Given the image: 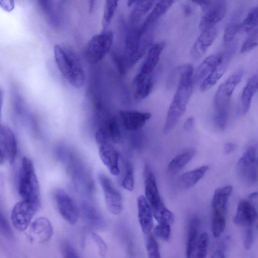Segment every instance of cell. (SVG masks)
Segmentation results:
<instances>
[{
	"instance_id": "6da1fadb",
	"label": "cell",
	"mask_w": 258,
	"mask_h": 258,
	"mask_svg": "<svg viewBox=\"0 0 258 258\" xmlns=\"http://www.w3.org/2000/svg\"><path fill=\"white\" fill-rule=\"evenodd\" d=\"M179 81L173 99L167 110L163 133L168 134L176 126L186 110L193 89L194 68L190 64L177 70Z\"/></svg>"
},
{
	"instance_id": "7a4b0ae2",
	"label": "cell",
	"mask_w": 258,
	"mask_h": 258,
	"mask_svg": "<svg viewBox=\"0 0 258 258\" xmlns=\"http://www.w3.org/2000/svg\"><path fill=\"white\" fill-rule=\"evenodd\" d=\"M56 64L63 78L75 88H82L85 82L86 75L77 55L71 48L61 45L54 47Z\"/></svg>"
},
{
	"instance_id": "3957f363",
	"label": "cell",
	"mask_w": 258,
	"mask_h": 258,
	"mask_svg": "<svg viewBox=\"0 0 258 258\" xmlns=\"http://www.w3.org/2000/svg\"><path fill=\"white\" fill-rule=\"evenodd\" d=\"M56 155L58 160L66 167L76 186L84 192H91L93 189V183L90 174L81 161L62 148L57 149Z\"/></svg>"
},
{
	"instance_id": "277c9868",
	"label": "cell",
	"mask_w": 258,
	"mask_h": 258,
	"mask_svg": "<svg viewBox=\"0 0 258 258\" xmlns=\"http://www.w3.org/2000/svg\"><path fill=\"white\" fill-rule=\"evenodd\" d=\"M18 190L22 200L41 206L39 182L32 161L22 159L18 179Z\"/></svg>"
},
{
	"instance_id": "5b68a950",
	"label": "cell",
	"mask_w": 258,
	"mask_h": 258,
	"mask_svg": "<svg viewBox=\"0 0 258 258\" xmlns=\"http://www.w3.org/2000/svg\"><path fill=\"white\" fill-rule=\"evenodd\" d=\"M114 35L110 30H103L94 35L87 43L84 54L91 63H97L110 51L113 45Z\"/></svg>"
},
{
	"instance_id": "8992f818",
	"label": "cell",
	"mask_w": 258,
	"mask_h": 258,
	"mask_svg": "<svg viewBox=\"0 0 258 258\" xmlns=\"http://www.w3.org/2000/svg\"><path fill=\"white\" fill-rule=\"evenodd\" d=\"M243 74L242 70H237L219 86L214 97L215 112L229 113L231 97Z\"/></svg>"
},
{
	"instance_id": "52a82bcc",
	"label": "cell",
	"mask_w": 258,
	"mask_h": 258,
	"mask_svg": "<svg viewBox=\"0 0 258 258\" xmlns=\"http://www.w3.org/2000/svg\"><path fill=\"white\" fill-rule=\"evenodd\" d=\"M257 150L255 146L249 147L237 164L238 176L245 184L253 185L257 181Z\"/></svg>"
},
{
	"instance_id": "ba28073f",
	"label": "cell",
	"mask_w": 258,
	"mask_h": 258,
	"mask_svg": "<svg viewBox=\"0 0 258 258\" xmlns=\"http://www.w3.org/2000/svg\"><path fill=\"white\" fill-rule=\"evenodd\" d=\"M40 207L36 204L24 200L16 203L11 213V219L15 228L20 232L25 230Z\"/></svg>"
},
{
	"instance_id": "9c48e42d",
	"label": "cell",
	"mask_w": 258,
	"mask_h": 258,
	"mask_svg": "<svg viewBox=\"0 0 258 258\" xmlns=\"http://www.w3.org/2000/svg\"><path fill=\"white\" fill-rule=\"evenodd\" d=\"M53 198L61 217L70 224H75L78 219V208L70 196L62 189H57Z\"/></svg>"
},
{
	"instance_id": "30bf717a",
	"label": "cell",
	"mask_w": 258,
	"mask_h": 258,
	"mask_svg": "<svg viewBox=\"0 0 258 258\" xmlns=\"http://www.w3.org/2000/svg\"><path fill=\"white\" fill-rule=\"evenodd\" d=\"M98 179L104 193L107 209L114 215L120 214L122 209L120 194L114 187L110 179L104 174H99Z\"/></svg>"
},
{
	"instance_id": "8fae6325",
	"label": "cell",
	"mask_w": 258,
	"mask_h": 258,
	"mask_svg": "<svg viewBox=\"0 0 258 258\" xmlns=\"http://www.w3.org/2000/svg\"><path fill=\"white\" fill-rule=\"evenodd\" d=\"M202 17L200 28L201 31L214 27L224 18L227 11L225 0H216L205 10Z\"/></svg>"
},
{
	"instance_id": "7c38bea8",
	"label": "cell",
	"mask_w": 258,
	"mask_h": 258,
	"mask_svg": "<svg viewBox=\"0 0 258 258\" xmlns=\"http://www.w3.org/2000/svg\"><path fill=\"white\" fill-rule=\"evenodd\" d=\"M28 234L30 241L44 243L51 239L53 234V229L47 218L41 217L36 218L30 224Z\"/></svg>"
},
{
	"instance_id": "4fadbf2b",
	"label": "cell",
	"mask_w": 258,
	"mask_h": 258,
	"mask_svg": "<svg viewBox=\"0 0 258 258\" xmlns=\"http://www.w3.org/2000/svg\"><path fill=\"white\" fill-rule=\"evenodd\" d=\"M120 136L119 126L114 117H109L105 120L95 133V138L98 145L104 143H117Z\"/></svg>"
},
{
	"instance_id": "5bb4252c",
	"label": "cell",
	"mask_w": 258,
	"mask_h": 258,
	"mask_svg": "<svg viewBox=\"0 0 258 258\" xmlns=\"http://www.w3.org/2000/svg\"><path fill=\"white\" fill-rule=\"evenodd\" d=\"M257 219V213L254 205L248 200L240 201L236 209L234 222L239 226H252Z\"/></svg>"
},
{
	"instance_id": "9a60e30c",
	"label": "cell",
	"mask_w": 258,
	"mask_h": 258,
	"mask_svg": "<svg viewBox=\"0 0 258 258\" xmlns=\"http://www.w3.org/2000/svg\"><path fill=\"white\" fill-rule=\"evenodd\" d=\"M119 114L124 127L129 131L139 130L152 116L150 112L137 110H122Z\"/></svg>"
},
{
	"instance_id": "2e32d148",
	"label": "cell",
	"mask_w": 258,
	"mask_h": 258,
	"mask_svg": "<svg viewBox=\"0 0 258 258\" xmlns=\"http://www.w3.org/2000/svg\"><path fill=\"white\" fill-rule=\"evenodd\" d=\"M217 34V26L202 30L191 48V57L195 59L201 57L213 44Z\"/></svg>"
},
{
	"instance_id": "e0dca14e",
	"label": "cell",
	"mask_w": 258,
	"mask_h": 258,
	"mask_svg": "<svg viewBox=\"0 0 258 258\" xmlns=\"http://www.w3.org/2000/svg\"><path fill=\"white\" fill-rule=\"evenodd\" d=\"M233 52L232 48L224 51V57L221 62L201 82L200 89L202 92L207 91L212 88L223 76L228 68Z\"/></svg>"
},
{
	"instance_id": "ac0fdd59",
	"label": "cell",
	"mask_w": 258,
	"mask_h": 258,
	"mask_svg": "<svg viewBox=\"0 0 258 258\" xmlns=\"http://www.w3.org/2000/svg\"><path fill=\"white\" fill-rule=\"evenodd\" d=\"M154 80V74L144 75L138 73L132 83L134 97L137 100L146 98L152 91Z\"/></svg>"
},
{
	"instance_id": "d6986e66",
	"label": "cell",
	"mask_w": 258,
	"mask_h": 258,
	"mask_svg": "<svg viewBox=\"0 0 258 258\" xmlns=\"http://www.w3.org/2000/svg\"><path fill=\"white\" fill-rule=\"evenodd\" d=\"M99 154L102 163L107 168L110 173L117 175L120 173L118 162L119 155L117 151L109 143L99 144Z\"/></svg>"
},
{
	"instance_id": "ffe728a7",
	"label": "cell",
	"mask_w": 258,
	"mask_h": 258,
	"mask_svg": "<svg viewBox=\"0 0 258 258\" xmlns=\"http://www.w3.org/2000/svg\"><path fill=\"white\" fill-rule=\"evenodd\" d=\"M165 46L164 42H159L152 44L148 49L147 57L138 73L144 75L154 74V72L159 62Z\"/></svg>"
},
{
	"instance_id": "44dd1931",
	"label": "cell",
	"mask_w": 258,
	"mask_h": 258,
	"mask_svg": "<svg viewBox=\"0 0 258 258\" xmlns=\"http://www.w3.org/2000/svg\"><path fill=\"white\" fill-rule=\"evenodd\" d=\"M0 145L10 163L14 164L17 152L15 135L9 127L1 125Z\"/></svg>"
},
{
	"instance_id": "7402d4cb",
	"label": "cell",
	"mask_w": 258,
	"mask_h": 258,
	"mask_svg": "<svg viewBox=\"0 0 258 258\" xmlns=\"http://www.w3.org/2000/svg\"><path fill=\"white\" fill-rule=\"evenodd\" d=\"M145 175V193L146 199L151 209L156 208L161 202L158 189L156 178L148 166H146Z\"/></svg>"
},
{
	"instance_id": "603a6c76",
	"label": "cell",
	"mask_w": 258,
	"mask_h": 258,
	"mask_svg": "<svg viewBox=\"0 0 258 258\" xmlns=\"http://www.w3.org/2000/svg\"><path fill=\"white\" fill-rule=\"evenodd\" d=\"M139 221L144 234H149L153 225V215L151 207L146 198L140 196L137 199Z\"/></svg>"
},
{
	"instance_id": "cb8c5ba5",
	"label": "cell",
	"mask_w": 258,
	"mask_h": 258,
	"mask_svg": "<svg viewBox=\"0 0 258 258\" xmlns=\"http://www.w3.org/2000/svg\"><path fill=\"white\" fill-rule=\"evenodd\" d=\"M224 52L212 54L206 57L198 67L194 77L195 83L202 82L221 62Z\"/></svg>"
},
{
	"instance_id": "d4e9b609",
	"label": "cell",
	"mask_w": 258,
	"mask_h": 258,
	"mask_svg": "<svg viewBox=\"0 0 258 258\" xmlns=\"http://www.w3.org/2000/svg\"><path fill=\"white\" fill-rule=\"evenodd\" d=\"M233 190L231 185L225 186L215 190L212 200L213 214L225 216L229 196Z\"/></svg>"
},
{
	"instance_id": "484cf974",
	"label": "cell",
	"mask_w": 258,
	"mask_h": 258,
	"mask_svg": "<svg viewBox=\"0 0 258 258\" xmlns=\"http://www.w3.org/2000/svg\"><path fill=\"white\" fill-rule=\"evenodd\" d=\"M81 210L84 219L91 227L100 229L104 226L103 217L98 210L88 202H82Z\"/></svg>"
},
{
	"instance_id": "4316f807",
	"label": "cell",
	"mask_w": 258,
	"mask_h": 258,
	"mask_svg": "<svg viewBox=\"0 0 258 258\" xmlns=\"http://www.w3.org/2000/svg\"><path fill=\"white\" fill-rule=\"evenodd\" d=\"M257 75L250 77L243 89L241 96L242 112L243 114L248 111L252 98L257 90Z\"/></svg>"
},
{
	"instance_id": "83f0119b",
	"label": "cell",
	"mask_w": 258,
	"mask_h": 258,
	"mask_svg": "<svg viewBox=\"0 0 258 258\" xmlns=\"http://www.w3.org/2000/svg\"><path fill=\"white\" fill-rule=\"evenodd\" d=\"M208 168V166L203 165L184 173L179 179L180 186L185 189L192 187L204 177Z\"/></svg>"
},
{
	"instance_id": "f1b7e54d",
	"label": "cell",
	"mask_w": 258,
	"mask_h": 258,
	"mask_svg": "<svg viewBox=\"0 0 258 258\" xmlns=\"http://www.w3.org/2000/svg\"><path fill=\"white\" fill-rule=\"evenodd\" d=\"M200 221L198 217H194L190 221L187 235L186 256L190 257L195 254L196 244L198 238Z\"/></svg>"
},
{
	"instance_id": "f546056e",
	"label": "cell",
	"mask_w": 258,
	"mask_h": 258,
	"mask_svg": "<svg viewBox=\"0 0 258 258\" xmlns=\"http://www.w3.org/2000/svg\"><path fill=\"white\" fill-rule=\"evenodd\" d=\"M195 151L188 149L177 155L169 162L168 169L171 172H176L183 168L193 158Z\"/></svg>"
},
{
	"instance_id": "4dcf8cb0",
	"label": "cell",
	"mask_w": 258,
	"mask_h": 258,
	"mask_svg": "<svg viewBox=\"0 0 258 258\" xmlns=\"http://www.w3.org/2000/svg\"><path fill=\"white\" fill-rule=\"evenodd\" d=\"M258 25L257 7L252 8L243 20L239 23V32L248 33L257 29Z\"/></svg>"
},
{
	"instance_id": "1f68e13d",
	"label": "cell",
	"mask_w": 258,
	"mask_h": 258,
	"mask_svg": "<svg viewBox=\"0 0 258 258\" xmlns=\"http://www.w3.org/2000/svg\"><path fill=\"white\" fill-rule=\"evenodd\" d=\"M119 2V0H105L102 18L103 30L106 29L110 25L117 8Z\"/></svg>"
},
{
	"instance_id": "d6a6232c",
	"label": "cell",
	"mask_w": 258,
	"mask_h": 258,
	"mask_svg": "<svg viewBox=\"0 0 258 258\" xmlns=\"http://www.w3.org/2000/svg\"><path fill=\"white\" fill-rule=\"evenodd\" d=\"M153 214L158 222L172 223L174 220L173 214L168 210L162 201L155 208L151 209Z\"/></svg>"
},
{
	"instance_id": "836d02e7",
	"label": "cell",
	"mask_w": 258,
	"mask_h": 258,
	"mask_svg": "<svg viewBox=\"0 0 258 258\" xmlns=\"http://www.w3.org/2000/svg\"><path fill=\"white\" fill-rule=\"evenodd\" d=\"M178 0H159L153 10L150 13V16L158 20Z\"/></svg>"
},
{
	"instance_id": "e575fe53",
	"label": "cell",
	"mask_w": 258,
	"mask_h": 258,
	"mask_svg": "<svg viewBox=\"0 0 258 258\" xmlns=\"http://www.w3.org/2000/svg\"><path fill=\"white\" fill-rule=\"evenodd\" d=\"M209 245V236L207 232H203L198 238L195 253L196 257H206Z\"/></svg>"
},
{
	"instance_id": "d590c367",
	"label": "cell",
	"mask_w": 258,
	"mask_h": 258,
	"mask_svg": "<svg viewBox=\"0 0 258 258\" xmlns=\"http://www.w3.org/2000/svg\"><path fill=\"white\" fill-rule=\"evenodd\" d=\"M226 226L225 216L213 214L212 221V231L213 236L219 237L224 231Z\"/></svg>"
},
{
	"instance_id": "8d00e7d4",
	"label": "cell",
	"mask_w": 258,
	"mask_h": 258,
	"mask_svg": "<svg viewBox=\"0 0 258 258\" xmlns=\"http://www.w3.org/2000/svg\"><path fill=\"white\" fill-rule=\"evenodd\" d=\"M121 185L126 190L131 191L134 188V172L133 165L128 162L125 165V172Z\"/></svg>"
},
{
	"instance_id": "74e56055",
	"label": "cell",
	"mask_w": 258,
	"mask_h": 258,
	"mask_svg": "<svg viewBox=\"0 0 258 258\" xmlns=\"http://www.w3.org/2000/svg\"><path fill=\"white\" fill-rule=\"evenodd\" d=\"M148 235L146 240V248L148 256L150 258L160 257V252L158 244L152 234Z\"/></svg>"
},
{
	"instance_id": "f35d334b",
	"label": "cell",
	"mask_w": 258,
	"mask_h": 258,
	"mask_svg": "<svg viewBox=\"0 0 258 258\" xmlns=\"http://www.w3.org/2000/svg\"><path fill=\"white\" fill-rule=\"evenodd\" d=\"M247 34L248 36L242 44L240 49V52L242 53L250 51L257 45V29Z\"/></svg>"
},
{
	"instance_id": "ab89813d",
	"label": "cell",
	"mask_w": 258,
	"mask_h": 258,
	"mask_svg": "<svg viewBox=\"0 0 258 258\" xmlns=\"http://www.w3.org/2000/svg\"><path fill=\"white\" fill-rule=\"evenodd\" d=\"M154 233L158 238L168 241L171 234L170 224L165 222H158V224L154 228Z\"/></svg>"
},
{
	"instance_id": "60d3db41",
	"label": "cell",
	"mask_w": 258,
	"mask_h": 258,
	"mask_svg": "<svg viewBox=\"0 0 258 258\" xmlns=\"http://www.w3.org/2000/svg\"><path fill=\"white\" fill-rule=\"evenodd\" d=\"M239 32V23L232 22L228 24L224 29L223 41L225 43H229L235 37Z\"/></svg>"
},
{
	"instance_id": "b9f144b4",
	"label": "cell",
	"mask_w": 258,
	"mask_h": 258,
	"mask_svg": "<svg viewBox=\"0 0 258 258\" xmlns=\"http://www.w3.org/2000/svg\"><path fill=\"white\" fill-rule=\"evenodd\" d=\"M90 236L97 245L100 256L102 257H105L107 251V246L105 241L99 234L94 232H91Z\"/></svg>"
},
{
	"instance_id": "7bdbcfd3",
	"label": "cell",
	"mask_w": 258,
	"mask_h": 258,
	"mask_svg": "<svg viewBox=\"0 0 258 258\" xmlns=\"http://www.w3.org/2000/svg\"><path fill=\"white\" fill-rule=\"evenodd\" d=\"M61 251L62 256L67 258H78L80 256L69 241H65L63 242L61 246Z\"/></svg>"
},
{
	"instance_id": "ee69618b",
	"label": "cell",
	"mask_w": 258,
	"mask_h": 258,
	"mask_svg": "<svg viewBox=\"0 0 258 258\" xmlns=\"http://www.w3.org/2000/svg\"><path fill=\"white\" fill-rule=\"evenodd\" d=\"M0 232L7 238L12 239L13 234L8 222L0 208Z\"/></svg>"
},
{
	"instance_id": "f6af8a7d",
	"label": "cell",
	"mask_w": 258,
	"mask_h": 258,
	"mask_svg": "<svg viewBox=\"0 0 258 258\" xmlns=\"http://www.w3.org/2000/svg\"><path fill=\"white\" fill-rule=\"evenodd\" d=\"M253 242V231L252 226L247 227L245 232L244 246L245 249L249 250L250 249Z\"/></svg>"
},
{
	"instance_id": "bcb514c9",
	"label": "cell",
	"mask_w": 258,
	"mask_h": 258,
	"mask_svg": "<svg viewBox=\"0 0 258 258\" xmlns=\"http://www.w3.org/2000/svg\"><path fill=\"white\" fill-rule=\"evenodd\" d=\"M15 7V0H0V8L7 12H11Z\"/></svg>"
},
{
	"instance_id": "7dc6e473",
	"label": "cell",
	"mask_w": 258,
	"mask_h": 258,
	"mask_svg": "<svg viewBox=\"0 0 258 258\" xmlns=\"http://www.w3.org/2000/svg\"><path fill=\"white\" fill-rule=\"evenodd\" d=\"M226 249V246L224 242L221 243L218 246L214 253L213 254V257H225V251Z\"/></svg>"
},
{
	"instance_id": "c3c4849f",
	"label": "cell",
	"mask_w": 258,
	"mask_h": 258,
	"mask_svg": "<svg viewBox=\"0 0 258 258\" xmlns=\"http://www.w3.org/2000/svg\"><path fill=\"white\" fill-rule=\"evenodd\" d=\"M191 1L203 10H206L211 6L214 0H191Z\"/></svg>"
},
{
	"instance_id": "681fc988",
	"label": "cell",
	"mask_w": 258,
	"mask_h": 258,
	"mask_svg": "<svg viewBox=\"0 0 258 258\" xmlns=\"http://www.w3.org/2000/svg\"><path fill=\"white\" fill-rule=\"evenodd\" d=\"M195 123V119L193 117L187 118L183 125V128L185 132H190L193 128Z\"/></svg>"
},
{
	"instance_id": "f907efd6",
	"label": "cell",
	"mask_w": 258,
	"mask_h": 258,
	"mask_svg": "<svg viewBox=\"0 0 258 258\" xmlns=\"http://www.w3.org/2000/svg\"><path fill=\"white\" fill-rule=\"evenodd\" d=\"M236 145L234 143H226L223 147L224 152L225 154H229L233 152L236 149Z\"/></svg>"
},
{
	"instance_id": "816d5d0a",
	"label": "cell",
	"mask_w": 258,
	"mask_h": 258,
	"mask_svg": "<svg viewBox=\"0 0 258 258\" xmlns=\"http://www.w3.org/2000/svg\"><path fill=\"white\" fill-rule=\"evenodd\" d=\"M96 0H88V9L90 13H92L95 6Z\"/></svg>"
},
{
	"instance_id": "f5cc1de1",
	"label": "cell",
	"mask_w": 258,
	"mask_h": 258,
	"mask_svg": "<svg viewBox=\"0 0 258 258\" xmlns=\"http://www.w3.org/2000/svg\"><path fill=\"white\" fill-rule=\"evenodd\" d=\"M6 159H7L6 154L0 145V164H3L5 162Z\"/></svg>"
},
{
	"instance_id": "db71d44e",
	"label": "cell",
	"mask_w": 258,
	"mask_h": 258,
	"mask_svg": "<svg viewBox=\"0 0 258 258\" xmlns=\"http://www.w3.org/2000/svg\"><path fill=\"white\" fill-rule=\"evenodd\" d=\"M4 94L3 91L0 89V119L2 113V109L3 103Z\"/></svg>"
},
{
	"instance_id": "11a10c76",
	"label": "cell",
	"mask_w": 258,
	"mask_h": 258,
	"mask_svg": "<svg viewBox=\"0 0 258 258\" xmlns=\"http://www.w3.org/2000/svg\"><path fill=\"white\" fill-rule=\"evenodd\" d=\"M257 192H254L250 194L248 196V200L250 201H254L257 200Z\"/></svg>"
},
{
	"instance_id": "9f6ffc18",
	"label": "cell",
	"mask_w": 258,
	"mask_h": 258,
	"mask_svg": "<svg viewBox=\"0 0 258 258\" xmlns=\"http://www.w3.org/2000/svg\"><path fill=\"white\" fill-rule=\"evenodd\" d=\"M142 1V0H127V5L128 7H133L135 4L137 2Z\"/></svg>"
},
{
	"instance_id": "6f0895ef",
	"label": "cell",
	"mask_w": 258,
	"mask_h": 258,
	"mask_svg": "<svg viewBox=\"0 0 258 258\" xmlns=\"http://www.w3.org/2000/svg\"><path fill=\"white\" fill-rule=\"evenodd\" d=\"M66 0H62V2H65Z\"/></svg>"
}]
</instances>
